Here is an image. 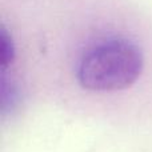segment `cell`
I'll return each instance as SVG.
<instances>
[{"mask_svg": "<svg viewBox=\"0 0 152 152\" xmlns=\"http://www.w3.org/2000/svg\"><path fill=\"white\" fill-rule=\"evenodd\" d=\"M144 68L137 44L127 39H110L89 47L76 66V80L94 94H113L132 87Z\"/></svg>", "mask_w": 152, "mask_h": 152, "instance_id": "6da1fadb", "label": "cell"}, {"mask_svg": "<svg viewBox=\"0 0 152 152\" xmlns=\"http://www.w3.org/2000/svg\"><path fill=\"white\" fill-rule=\"evenodd\" d=\"M0 56H1V68L3 71H5L8 67L12 66L15 60V45L4 26L1 27L0 32Z\"/></svg>", "mask_w": 152, "mask_h": 152, "instance_id": "7a4b0ae2", "label": "cell"}]
</instances>
